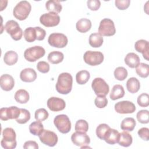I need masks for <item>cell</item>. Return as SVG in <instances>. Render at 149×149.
I'll use <instances>...</instances> for the list:
<instances>
[{
    "instance_id": "cell-1",
    "label": "cell",
    "mask_w": 149,
    "mask_h": 149,
    "mask_svg": "<svg viewBox=\"0 0 149 149\" xmlns=\"http://www.w3.org/2000/svg\"><path fill=\"white\" fill-rule=\"evenodd\" d=\"M73 77L72 75L67 72L61 73L55 85L56 91L61 94H69L72 88Z\"/></svg>"
},
{
    "instance_id": "cell-2",
    "label": "cell",
    "mask_w": 149,
    "mask_h": 149,
    "mask_svg": "<svg viewBox=\"0 0 149 149\" xmlns=\"http://www.w3.org/2000/svg\"><path fill=\"white\" fill-rule=\"evenodd\" d=\"M3 138L1 141V146L5 149L15 148L17 145L16 134L11 127H6L2 132Z\"/></svg>"
},
{
    "instance_id": "cell-3",
    "label": "cell",
    "mask_w": 149,
    "mask_h": 149,
    "mask_svg": "<svg viewBox=\"0 0 149 149\" xmlns=\"http://www.w3.org/2000/svg\"><path fill=\"white\" fill-rule=\"evenodd\" d=\"M31 6L27 1H22L17 3L13 10L15 17L19 20H25L31 12Z\"/></svg>"
},
{
    "instance_id": "cell-4",
    "label": "cell",
    "mask_w": 149,
    "mask_h": 149,
    "mask_svg": "<svg viewBox=\"0 0 149 149\" xmlns=\"http://www.w3.org/2000/svg\"><path fill=\"white\" fill-rule=\"evenodd\" d=\"M54 123L59 132L68 133L71 129V122L68 116L65 114L58 115L55 117Z\"/></svg>"
},
{
    "instance_id": "cell-5",
    "label": "cell",
    "mask_w": 149,
    "mask_h": 149,
    "mask_svg": "<svg viewBox=\"0 0 149 149\" xmlns=\"http://www.w3.org/2000/svg\"><path fill=\"white\" fill-rule=\"evenodd\" d=\"M6 31L15 41L20 40L23 36V30L18 23L13 20H8L4 27Z\"/></svg>"
},
{
    "instance_id": "cell-6",
    "label": "cell",
    "mask_w": 149,
    "mask_h": 149,
    "mask_svg": "<svg viewBox=\"0 0 149 149\" xmlns=\"http://www.w3.org/2000/svg\"><path fill=\"white\" fill-rule=\"evenodd\" d=\"M45 54L44 48L41 46H34L26 49L24 52V58L29 62H35L43 57Z\"/></svg>"
},
{
    "instance_id": "cell-7",
    "label": "cell",
    "mask_w": 149,
    "mask_h": 149,
    "mask_svg": "<svg viewBox=\"0 0 149 149\" xmlns=\"http://www.w3.org/2000/svg\"><path fill=\"white\" fill-rule=\"evenodd\" d=\"M116 33L113 22L109 18L103 19L100 23L98 33L102 36H112Z\"/></svg>"
},
{
    "instance_id": "cell-8",
    "label": "cell",
    "mask_w": 149,
    "mask_h": 149,
    "mask_svg": "<svg viewBox=\"0 0 149 149\" xmlns=\"http://www.w3.org/2000/svg\"><path fill=\"white\" fill-rule=\"evenodd\" d=\"M91 87L97 96H106L109 91L108 84L100 77H96L93 80Z\"/></svg>"
},
{
    "instance_id": "cell-9",
    "label": "cell",
    "mask_w": 149,
    "mask_h": 149,
    "mask_svg": "<svg viewBox=\"0 0 149 149\" xmlns=\"http://www.w3.org/2000/svg\"><path fill=\"white\" fill-rule=\"evenodd\" d=\"M104 55L100 51H87L83 55L85 63L90 66H97L100 65L104 61Z\"/></svg>"
},
{
    "instance_id": "cell-10",
    "label": "cell",
    "mask_w": 149,
    "mask_h": 149,
    "mask_svg": "<svg viewBox=\"0 0 149 149\" xmlns=\"http://www.w3.org/2000/svg\"><path fill=\"white\" fill-rule=\"evenodd\" d=\"M48 42L51 47L62 48L67 45L68 40L67 37L62 33H54L49 36Z\"/></svg>"
},
{
    "instance_id": "cell-11",
    "label": "cell",
    "mask_w": 149,
    "mask_h": 149,
    "mask_svg": "<svg viewBox=\"0 0 149 149\" xmlns=\"http://www.w3.org/2000/svg\"><path fill=\"white\" fill-rule=\"evenodd\" d=\"M40 141L44 144L49 146H55L58 141V138L55 133L48 130H43L38 136Z\"/></svg>"
},
{
    "instance_id": "cell-12",
    "label": "cell",
    "mask_w": 149,
    "mask_h": 149,
    "mask_svg": "<svg viewBox=\"0 0 149 149\" xmlns=\"http://www.w3.org/2000/svg\"><path fill=\"white\" fill-rule=\"evenodd\" d=\"M40 23L45 27H54L59 23L60 17L55 13L49 12L42 14L40 17Z\"/></svg>"
},
{
    "instance_id": "cell-13",
    "label": "cell",
    "mask_w": 149,
    "mask_h": 149,
    "mask_svg": "<svg viewBox=\"0 0 149 149\" xmlns=\"http://www.w3.org/2000/svg\"><path fill=\"white\" fill-rule=\"evenodd\" d=\"M20 113V108L15 106L8 108H2L0 109V118L2 120L16 119Z\"/></svg>"
},
{
    "instance_id": "cell-14",
    "label": "cell",
    "mask_w": 149,
    "mask_h": 149,
    "mask_svg": "<svg viewBox=\"0 0 149 149\" xmlns=\"http://www.w3.org/2000/svg\"><path fill=\"white\" fill-rule=\"evenodd\" d=\"M114 108L118 113H132L136 111L135 105L129 101H122L115 104Z\"/></svg>"
},
{
    "instance_id": "cell-15",
    "label": "cell",
    "mask_w": 149,
    "mask_h": 149,
    "mask_svg": "<svg viewBox=\"0 0 149 149\" xmlns=\"http://www.w3.org/2000/svg\"><path fill=\"white\" fill-rule=\"evenodd\" d=\"M72 143L79 147H84L88 146L90 143V139L86 133L76 132L71 136Z\"/></svg>"
},
{
    "instance_id": "cell-16",
    "label": "cell",
    "mask_w": 149,
    "mask_h": 149,
    "mask_svg": "<svg viewBox=\"0 0 149 149\" xmlns=\"http://www.w3.org/2000/svg\"><path fill=\"white\" fill-rule=\"evenodd\" d=\"M47 107L53 112H58L62 111L66 107L65 101L60 98L52 97L47 101Z\"/></svg>"
},
{
    "instance_id": "cell-17",
    "label": "cell",
    "mask_w": 149,
    "mask_h": 149,
    "mask_svg": "<svg viewBox=\"0 0 149 149\" xmlns=\"http://www.w3.org/2000/svg\"><path fill=\"white\" fill-rule=\"evenodd\" d=\"M134 48L136 51L142 54L143 58L148 61L149 59V44L147 40H137L134 44Z\"/></svg>"
},
{
    "instance_id": "cell-18",
    "label": "cell",
    "mask_w": 149,
    "mask_h": 149,
    "mask_svg": "<svg viewBox=\"0 0 149 149\" xmlns=\"http://www.w3.org/2000/svg\"><path fill=\"white\" fill-rule=\"evenodd\" d=\"M15 86V81L13 77L8 74H2L0 77L1 88L6 91H10Z\"/></svg>"
},
{
    "instance_id": "cell-19",
    "label": "cell",
    "mask_w": 149,
    "mask_h": 149,
    "mask_svg": "<svg viewBox=\"0 0 149 149\" xmlns=\"http://www.w3.org/2000/svg\"><path fill=\"white\" fill-rule=\"evenodd\" d=\"M20 78L22 81L27 83H31L37 78V73L32 68H26L22 70L20 73Z\"/></svg>"
},
{
    "instance_id": "cell-20",
    "label": "cell",
    "mask_w": 149,
    "mask_h": 149,
    "mask_svg": "<svg viewBox=\"0 0 149 149\" xmlns=\"http://www.w3.org/2000/svg\"><path fill=\"white\" fill-rule=\"evenodd\" d=\"M119 135V133L118 130L110 127L105 133L103 140H105L107 143L113 145L118 143Z\"/></svg>"
},
{
    "instance_id": "cell-21",
    "label": "cell",
    "mask_w": 149,
    "mask_h": 149,
    "mask_svg": "<svg viewBox=\"0 0 149 149\" xmlns=\"http://www.w3.org/2000/svg\"><path fill=\"white\" fill-rule=\"evenodd\" d=\"M125 63L130 68H136L140 62L139 56L134 52L128 53L124 59Z\"/></svg>"
},
{
    "instance_id": "cell-22",
    "label": "cell",
    "mask_w": 149,
    "mask_h": 149,
    "mask_svg": "<svg viewBox=\"0 0 149 149\" xmlns=\"http://www.w3.org/2000/svg\"><path fill=\"white\" fill-rule=\"evenodd\" d=\"M91 27V22L88 19L82 18L79 20L76 24V28L78 31L84 33L88 31Z\"/></svg>"
},
{
    "instance_id": "cell-23",
    "label": "cell",
    "mask_w": 149,
    "mask_h": 149,
    "mask_svg": "<svg viewBox=\"0 0 149 149\" xmlns=\"http://www.w3.org/2000/svg\"><path fill=\"white\" fill-rule=\"evenodd\" d=\"M133 142V138L132 136L126 131H123L119 133L118 143L123 147H129Z\"/></svg>"
},
{
    "instance_id": "cell-24",
    "label": "cell",
    "mask_w": 149,
    "mask_h": 149,
    "mask_svg": "<svg viewBox=\"0 0 149 149\" xmlns=\"http://www.w3.org/2000/svg\"><path fill=\"white\" fill-rule=\"evenodd\" d=\"M45 8L49 12L59 13L61 12L62 6L59 1L50 0L45 3Z\"/></svg>"
},
{
    "instance_id": "cell-25",
    "label": "cell",
    "mask_w": 149,
    "mask_h": 149,
    "mask_svg": "<svg viewBox=\"0 0 149 149\" xmlns=\"http://www.w3.org/2000/svg\"><path fill=\"white\" fill-rule=\"evenodd\" d=\"M126 88L129 92L132 94L137 93L140 88V83L136 77L129 78L126 82Z\"/></svg>"
},
{
    "instance_id": "cell-26",
    "label": "cell",
    "mask_w": 149,
    "mask_h": 149,
    "mask_svg": "<svg viewBox=\"0 0 149 149\" xmlns=\"http://www.w3.org/2000/svg\"><path fill=\"white\" fill-rule=\"evenodd\" d=\"M125 90L123 87L120 84L113 86L110 93V98L112 100H116L122 98L125 95Z\"/></svg>"
},
{
    "instance_id": "cell-27",
    "label": "cell",
    "mask_w": 149,
    "mask_h": 149,
    "mask_svg": "<svg viewBox=\"0 0 149 149\" xmlns=\"http://www.w3.org/2000/svg\"><path fill=\"white\" fill-rule=\"evenodd\" d=\"M103 37L98 33H94L90 34L89 37V44L94 48L100 47L103 44Z\"/></svg>"
},
{
    "instance_id": "cell-28",
    "label": "cell",
    "mask_w": 149,
    "mask_h": 149,
    "mask_svg": "<svg viewBox=\"0 0 149 149\" xmlns=\"http://www.w3.org/2000/svg\"><path fill=\"white\" fill-rule=\"evenodd\" d=\"M30 98L29 93L24 89L17 90L15 94V100L16 102L20 104L27 103Z\"/></svg>"
},
{
    "instance_id": "cell-29",
    "label": "cell",
    "mask_w": 149,
    "mask_h": 149,
    "mask_svg": "<svg viewBox=\"0 0 149 149\" xmlns=\"http://www.w3.org/2000/svg\"><path fill=\"white\" fill-rule=\"evenodd\" d=\"M18 60L17 54L13 51H7L3 56L4 62L9 66H12L15 64Z\"/></svg>"
},
{
    "instance_id": "cell-30",
    "label": "cell",
    "mask_w": 149,
    "mask_h": 149,
    "mask_svg": "<svg viewBox=\"0 0 149 149\" xmlns=\"http://www.w3.org/2000/svg\"><path fill=\"white\" fill-rule=\"evenodd\" d=\"M48 61L52 64H58L61 63L64 58V55L60 51H54L51 52L48 55Z\"/></svg>"
},
{
    "instance_id": "cell-31",
    "label": "cell",
    "mask_w": 149,
    "mask_h": 149,
    "mask_svg": "<svg viewBox=\"0 0 149 149\" xmlns=\"http://www.w3.org/2000/svg\"><path fill=\"white\" fill-rule=\"evenodd\" d=\"M136 126V121L133 118H126L121 122L120 128L124 131L132 132Z\"/></svg>"
},
{
    "instance_id": "cell-32",
    "label": "cell",
    "mask_w": 149,
    "mask_h": 149,
    "mask_svg": "<svg viewBox=\"0 0 149 149\" xmlns=\"http://www.w3.org/2000/svg\"><path fill=\"white\" fill-rule=\"evenodd\" d=\"M90 77V73L86 70H82L78 72L76 75V82L79 84H86Z\"/></svg>"
},
{
    "instance_id": "cell-33",
    "label": "cell",
    "mask_w": 149,
    "mask_h": 149,
    "mask_svg": "<svg viewBox=\"0 0 149 149\" xmlns=\"http://www.w3.org/2000/svg\"><path fill=\"white\" fill-rule=\"evenodd\" d=\"M29 131L31 134L34 136H39V134L44 130V126L39 121H36L32 122L29 125Z\"/></svg>"
},
{
    "instance_id": "cell-34",
    "label": "cell",
    "mask_w": 149,
    "mask_h": 149,
    "mask_svg": "<svg viewBox=\"0 0 149 149\" xmlns=\"http://www.w3.org/2000/svg\"><path fill=\"white\" fill-rule=\"evenodd\" d=\"M24 39L29 42H34L37 38L36 31L35 27H28L26 28L23 33Z\"/></svg>"
},
{
    "instance_id": "cell-35",
    "label": "cell",
    "mask_w": 149,
    "mask_h": 149,
    "mask_svg": "<svg viewBox=\"0 0 149 149\" xmlns=\"http://www.w3.org/2000/svg\"><path fill=\"white\" fill-rule=\"evenodd\" d=\"M136 73L142 78H146L149 75V66L148 65L144 63H140L136 68Z\"/></svg>"
},
{
    "instance_id": "cell-36",
    "label": "cell",
    "mask_w": 149,
    "mask_h": 149,
    "mask_svg": "<svg viewBox=\"0 0 149 149\" xmlns=\"http://www.w3.org/2000/svg\"><path fill=\"white\" fill-rule=\"evenodd\" d=\"M30 119V112L23 108H20V113L19 116L16 119V121L19 124H24Z\"/></svg>"
},
{
    "instance_id": "cell-37",
    "label": "cell",
    "mask_w": 149,
    "mask_h": 149,
    "mask_svg": "<svg viewBox=\"0 0 149 149\" xmlns=\"http://www.w3.org/2000/svg\"><path fill=\"white\" fill-rule=\"evenodd\" d=\"M113 74L116 79L119 81H123L127 77L128 73L124 67L119 66L115 69Z\"/></svg>"
},
{
    "instance_id": "cell-38",
    "label": "cell",
    "mask_w": 149,
    "mask_h": 149,
    "mask_svg": "<svg viewBox=\"0 0 149 149\" xmlns=\"http://www.w3.org/2000/svg\"><path fill=\"white\" fill-rule=\"evenodd\" d=\"M137 120L143 124L148 123L149 122V112L148 110H140L136 115Z\"/></svg>"
},
{
    "instance_id": "cell-39",
    "label": "cell",
    "mask_w": 149,
    "mask_h": 149,
    "mask_svg": "<svg viewBox=\"0 0 149 149\" xmlns=\"http://www.w3.org/2000/svg\"><path fill=\"white\" fill-rule=\"evenodd\" d=\"M88 130V123L84 119L78 120L75 124L76 132L86 133Z\"/></svg>"
},
{
    "instance_id": "cell-40",
    "label": "cell",
    "mask_w": 149,
    "mask_h": 149,
    "mask_svg": "<svg viewBox=\"0 0 149 149\" xmlns=\"http://www.w3.org/2000/svg\"><path fill=\"white\" fill-rule=\"evenodd\" d=\"M34 116L36 120L41 122L42 121H44L48 118L49 113L45 109L40 108L36 111Z\"/></svg>"
},
{
    "instance_id": "cell-41",
    "label": "cell",
    "mask_w": 149,
    "mask_h": 149,
    "mask_svg": "<svg viewBox=\"0 0 149 149\" xmlns=\"http://www.w3.org/2000/svg\"><path fill=\"white\" fill-rule=\"evenodd\" d=\"M109 128H110V127L107 124H105V123L100 124L96 128V135H97V136L99 139H100L101 140H103L105 133L107 132V131Z\"/></svg>"
},
{
    "instance_id": "cell-42",
    "label": "cell",
    "mask_w": 149,
    "mask_h": 149,
    "mask_svg": "<svg viewBox=\"0 0 149 149\" xmlns=\"http://www.w3.org/2000/svg\"><path fill=\"white\" fill-rule=\"evenodd\" d=\"M137 104L141 107H147L149 105V95L147 93H142L137 98Z\"/></svg>"
},
{
    "instance_id": "cell-43",
    "label": "cell",
    "mask_w": 149,
    "mask_h": 149,
    "mask_svg": "<svg viewBox=\"0 0 149 149\" xmlns=\"http://www.w3.org/2000/svg\"><path fill=\"white\" fill-rule=\"evenodd\" d=\"M95 106L98 108H105L108 104V100L105 96H97L94 100Z\"/></svg>"
},
{
    "instance_id": "cell-44",
    "label": "cell",
    "mask_w": 149,
    "mask_h": 149,
    "mask_svg": "<svg viewBox=\"0 0 149 149\" xmlns=\"http://www.w3.org/2000/svg\"><path fill=\"white\" fill-rule=\"evenodd\" d=\"M130 0H116L115 4L116 7L119 10H125L127 9L130 5Z\"/></svg>"
},
{
    "instance_id": "cell-45",
    "label": "cell",
    "mask_w": 149,
    "mask_h": 149,
    "mask_svg": "<svg viewBox=\"0 0 149 149\" xmlns=\"http://www.w3.org/2000/svg\"><path fill=\"white\" fill-rule=\"evenodd\" d=\"M49 65L45 61H40L37 63V69L41 73H48L49 70Z\"/></svg>"
},
{
    "instance_id": "cell-46",
    "label": "cell",
    "mask_w": 149,
    "mask_h": 149,
    "mask_svg": "<svg viewBox=\"0 0 149 149\" xmlns=\"http://www.w3.org/2000/svg\"><path fill=\"white\" fill-rule=\"evenodd\" d=\"M87 7L93 11H96L99 9L101 6V2L99 0H88L87 2Z\"/></svg>"
},
{
    "instance_id": "cell-47",
    "label": "cell",
    "mask_w": 149,
    "mask_h": 149,
    "mask_svg": "<svg viewBox=\"0 0 149 149\" xmlns=\"http://www.w3.org/2000/svg\"><path fill=\"white\" fill-rule=\"evenodd\" d=\"M139 136L143 140L148 141L149 140V129L147 127H142L138 130Z\"/></svg>"
},
{
    "instance_id": "cell-48",
    "label": "cell",
    "mask_w": 149,
    "mask_h": 149,
    "mask_svg": "<svg viewBox=\"0 0 149 149\" xmlns=\"http://www.w3.org/2000/svg\"><path fill=\"white\" fill-rule=\"evenodd\" d=\"M35 29H36V34H37L36 40L38 41L43 40L45 38V37L46 35L45 30L40 27H35Z\"/></svg>"
},
{
    "instance_id": "cell-49",
    "label": "cell",
    "mask_w": 149,
    "mask_h": 149,
    "mask_svg": "<svg viewBox=\"0 0 149 149\" xmlns=\"http://www.w3.org/2000/svg\"><path fill=\"white\" fill-rule=\"evenodd\" d=\"M23 148L24 149H29V148H33V149H38V145L35 141H27L24 143L23 145Z\"/></svg>"
}]
</instances>
